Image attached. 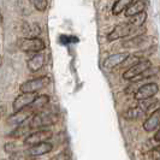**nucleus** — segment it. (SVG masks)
<instances>
[{
    "label": "nucleus",
    "instance_id": "obj_1",
    "mask_svg": "<svg viewBox=\"0 0 160 160\" xmlns=\"http://www.w3.org/2000/svg\"><path fill=\"white\" fill-rule=\"evenodd\" d=\"M58 120H59V117L56 113L40 112L32 117L30 122V128L40 129L45 127H51V125H54Z\"/></svg>",
    "mask_w": 160,
    "mask_h": 160
},
{
    "label": "nucleus",
    "instance_id": "obj_2",
    "mask_svg": "<svg viewBox=\"0 0 160 160\" xmlns=\"http://www.w3.org/2000/svg\"><path fill=\"white\" fill-rule=\"evenodd\" d=\"M49 83H51V80L48 76H41L38 78L24 82L19 87V89L22 93H36L42 88H46L47 86H49Z\"/></svg>",
    "mask_w": 160,
    "mask_h": 160
},
{
    "label": "nucleus",
    "instance_id": "obj_3",
    "mask_svg": "<svg viewBox=\"0 0 160 160\" xmlns=\"http://www.w3.org/2000/svg\"><path fill=\"white\" fill-rule=\"evenodd\" d=\"M137 28L135 25L130 23H120L118 25H116L113 28V30L108 35H107V40L108 41H116L118 39H124L130 36L132 32L136 30Z\"/></svg>",
    "mask_w": 160,
    "mask_h": 160
},
{
    "label": "nucleus",
    "instance_id": "obj_4",
    "mask_svg": "<svg viewBox=\"0 0 160 160\" xmlns=\"http://www.w3.org/2000/svg\"><path fill=\"white\" fill-rule=\"evenodd\" d=\"M18 47L24 52H35L39 53L45 49V42L40 38H24L18 41Z\"/></svg>",
    "mask_w": 160,
    "mask_h": 160
},
{
    "label": "nucleus",
    "instance_id": "obj_5",
    "mask_svg": "<svg viewBox=\"0 0 160 160\" xmlns=\"http://www.w3.org/2000/svg\"><path fill=\"white\" fill-rule=\"evenodd\" d=\"M159 92V86L154 82H149L147 84H143L142 87L136 90L135 93V99L138 101H142V100H147V99H151L158 94Z\"/></svg>",
    "mask_w": 160,
    "mask_h": 160
},
{
    "label": "nucleus",
    "instance_id": "obj_6",
    "mask_svg": "<svg viewBox=\"0 0 160 160\" xmlns=\"http://www.w3.org/2000/svg\"><path fill=\"white\" fill-rule=\"evenodd\" d=\"M151 66H152L151 60L144 59V60L140 62V63L136 64L135 66H132V68L128 69L127 71L123 73V78H124V80H128V81H134L136 77H138L141 73H143L147 69H149Z\"/></svg>",
    "mask_w": 160,
    "mask_h": 160
},
{
    "label": "nucleus",
    "instance_id": "obj_7",
    "mask_svg": "<svg viewBox=\"0 0 160 160\" xmlns=\"http://www.w3.org/2000/svg\"><path fill=\"white\" fill-rule=\"evenodd\" d=\"M52 131L49 130H39L29 134L24 140V144L27 146H35V144L42 143V142H47V140H49L52 137Z\"/></svg>",
    "mask_w": 160,
    "mask_h": 160
},
{
    "label": "nucleus",
    "instance_id": "obj_8",
    "mask_svg": "<svg viewBox=\"0 0 160 160\" xmlns=\"http://www.w3.org/2000/svg\"><path fill=\"white\" fill-rule=\"evenodd\" d=\"M152 40V36H144V35H136L134 38H130L128 40L122 42L123 48H144L149 47V41Z\"/></svg>",
    "mask_w": 160,
    "mask_h": 160
},
{
    "label": "nucleus",
    "instance_id": "obj_9",
    "mask_svg": "<svg viewBox=\"0 0 160 160\" xmlns=\"http://www.w3.org/2000/svg\"><path fill=\"white\" fill-rule=\"evenodd\" d=\"M36 96L38 95H35V93H22L21 95H18L16 99H15L13 104H12L15 112L21 111V110H23V108L30 107L32 104L34 102V100L36 99Z\"/></svg>",
    "mask_w": 160,
    "mask_h": 160
},
{
    "label": "nucleus",
    "instance_id": "obj_10",
    "mask_svg": "<svg viewBox=\"0 0 160 160\" xmlns=\"http://www.w3.org/2000/svg\"><path fill=\"white\" fill-rule=\"evenodd\" d=\"M34 113L32 108L28 107V108H23L21 111H17L13 114H11L8 118V125H21L23 124L25 120L28 119L29 117H32V114Z\"/></svg>",
    "mask_w": 160,
    "mask_h": 160
},
{
    "label": "nucleus",
    "instance_id": "obj_11",
    "mask_svg": "<svg viewBox=\"0 0 160 160\" xmlns=\"http://www.w3.org/2000/svg\"><path fill=\"white\" fill-rule=\"evenodd\" d=\"M130 56L128 52H120V53H114L108 56L104 62V68L105 69H113L118 65H122L124 63V60Z\"/></svg>",
    "mask_w": 160,
    "mask_h": 160
},
{
    "label": "nucleus",
    "instance_id": "obj_12",
    "mask_svg": "<svg viewBox=\"0 0 160 160\" xmlns=\"http://www.w3.org/2000/svg\"><path fill=\"white\" fill-rule=\"evenodd\" d=\"M160 128V107L157 108L154 112L149 114V117L144 120L143 129L147 132H152L155 131L157 129Z\"/></svg>",
    "mask_w": 160,
    "mask_h": 160
},
{
    "label": "nucleus",
    "instance_id": "obj_13",
    "mask_svg": "<svg viewBox=\"0 0 160 160\" xmlns=\"http://www.w3.org/2000/svg\"><path fill=\"white\" fill-rule=\"evenodd\" d=\"M53 149V144L49 142H42V143L30 146V148L27 151V154L30 157H40L43 154H47Z\"/></svg>",
    "mask_w": 160,
    "mask_h": 160
},
{
    "label": "nucleus",
    "instance_id": "obj_14",
    "mask_svg": "<svg viewBox=\"0 0 160 160\" xmlns=\"http://www.w3.org/2000/svg\"><path fill=\"white\" fill-rule=\"evenodd\" d=\"M43 64H45V56H43L42 53H40V52H39V53H35V54L28 60V63H27L28 69L32 72L39 71L41 68L43 66Z\"/></svg>",
    "mask_w": 160,
    "mask_h": 160
},
{
    "label": "nucleus",
    "instance_id": "obj_15",
    "mask_svg": "<svg viewBox=\"0 0 160 160\" xmlns=\"http://www.w3.org/2000/svg\"><path fill=\"white\" fill-rule=\"evenodd\" d=\"M144 8H146V5H144V2L141 0H138V1H135V2H132L128 8H127V11H125V17L127 18H130V17L132 16H136L138 13H141V12H143Z\"/></svg>",
    "mask_w": 160,
    "mask_h": 160
},
{
    "label": "nucleus",
    "instance_id": "obj_16",
    "mask_svg": "<svg viewBox=\"0 0 160 160\" xmlns=\"http://www.w3.org/2000/svg\"><path fill=\"white\" fill-rule=\"evenodd\" d=\"M132 2H134V0H117L112 8V13L117 16V15H120L123 11L125 12L127 8H128Z\"/></svg>",
    "mask_w": 160,
    "mask_h": 160
},
{
    "label": "nucleus",
    "instance_id": "obj_17",
    "mask_svg": "<svg viewBox=\"0 0 160 160\" xmlns=\"http://www.w3.org/2000/svg\"><path fill=\"white\" fill-rule=\"evenodd\" d=\"M23 32L25 35H29L32 38H38L41 34V28L38 23H32V24H24Z\"/></svg>",
    "mask_w": 160,
    "mask_h": 160
},
{
    "label": "nucleus",
    "instance_id": "obj_18",
    "mask_svg": "<svg viewBox=\"0 0 160 160\" xmlns=\"http://www.w3.org/2000/svg\"><path fill=\"white\" fill-rule=\"evenodd\" d=\"M142 114H144L143 110L140 107V106H137V107H131V108H129L127 112H124V118L125 119H129V120H134V119H137V118H140Z\"/></svg>",
    "mask_w": 160,
    "mask_h": 160
},
{
    "label": "nucleus",
    "instance_id": "obj_19",
    "mask_svg": "<svg viewBox=\"0 0 160 160\" xmlns=\"http://www.w3.org/2000/svg\"><path fill=\"white\" fill-rule=\"evenodd\" d=\"M159 72H160V68H158V66H151L149 69H147L143 73H141L138 77H136L135 80L131 81V82H138V81L147 80V78H149V77H154V76H157Z\"/></svg>",
    "mask_w": 160,
    "mask_h": 160
},
{
    "label": "nucleus",
    "instance_id": "obj_20",
    "mask_svg": "<svg viewBox=\"0 0 160 160\" xmlns=\"http://www.w3.org/2000/svg\"><path fill=\"white\" fill-rule=\"evenodd\" d=\"M48 102H49V96L48 95H38L36 99L34 100V102L32 104V106H30V108H32V111H35L38 108H42Z\"/></svg>",
    "mask_w": 160,
    "mask_h": 160
},
{
    "label": "nucleus",
    "instance_id": "obj_21",
    "mask_svg": "<svg viewBox=\"0 0 160 160\" xmlns=\"http://www.w3.org/2000/svg\"><path fill=\"white\" fill-rule=\"evenodd\" d=\"M142 60H144V59L141 56H137V54H134V56H129L128 58L124 60V63L122 64V66H124V68H128V69H130V68L135 66V65L138 64V63H140V62H142Z\"/></svg>",
    "mask_w": 160,
    "mask_h": 160
},
{
    "label": "nucleus",
    "instance_id": "obj_22",
    "mask_svg": "<svg viewBox=\"0 0 160 160\" xmlns=\"http://www.w3.org/2000/svg\"><path fill=\"white\" fill-rule=\"evenodd\" d=\"M146 18H147V13L143 11V12L138 13V15H136V16L130 17L129 19H130V23L132 24V25H135L136 28H140V27H142L143 23L146 22Z\"/></svg>",
    "mask_w": 160,
    "mask_h": 160
},
{
    "label": "nucleus",
    "instance_id": "obj_23",
    "mask_svg": "<svg viewBox=\"0 0 160 160\" xmlns=\"http://www.w3.org/2000/svg\"><path fill=\"white\" fill-rule=\"evenodd\" d=\"M157 100L155 99H153V98H151V99H147V100H142V101H140V104H138V106L143 110V112H148L151 108H153L155 105H157Z\"/></svg>",
    "mask_w": 160,
    "mask_h": 160
},
{
    "label": "nucleus",
    "instance_id": "obj_24",
    "mask_svg": "<svg viewBox=\"0 0 160 160\" xmlns=\"http://www.w3.org/2000/svg\"><path fill=\"white\" fill-rule=\"evenodd\" d=\"M59 42L63 45H70V43H77L78 39L72 35H60L59 36Z\"/></svg>",
    "mask_w": 160,
    "mask_h": 160
},
{
    "label": "nucleus",
    "instance_id": "obj_25",
    "mask_svg": "<svg viewBox=\"0 0 160 160\" xmlns=\"http://www.w3.org/2000/svg\"><path fill=\"white\" fill-rule=\"evenodd\" d=\"M38 11H45L47 8V0H29Z\"/></svg>",
    "mask_w": 160,
    "mask_h": 160
},
{
    "label": "nucleus",
    "instance_id": "obj_26",
    "mask_svg": "<svg viewBox=\"0 0 160 160\" xmlns=\"http://www.w3.org/2000/svg\"><path fill=\"white\" fill-rule=\"evenodd\" d=\"M29 128H30V125L29 127H19L18 129H16L13 132H11V136L13 137H22L24 135V134H27L28 132V130H29Z\"/></svg>",
    "mask_w": 160,
    "mask_h": 160
},
{
    "label": "nucleus",
    "instance_id": "obj_27",
    "mask_svg": "<svg viewBox=\"0 0 160 160\" xmlns=\"http://www.w3.org/2000/svg\"><path fill=\"white\" fill-rule=\"evenodd\" d=\"M4 149H5V152H8V153H17L18 146H17L16 143H13V142H8V143L5 144Z\"/></svg>",
    "mask_w": 160,
    "mask_h": 160
},
{
    "label": "nucleus",
    "instance_id": "obj_28",
    "mask_svg": "<svg viewBox=\"0 0 160 160\" xmlns=\"http://www.w3.org/2000/svg\"><path fill=\"white\" fill-rule=\"evenodd\" d=\"M151 153H152V157L154 158V159H160V144L159 146H157Z\"/></svg>",
    "mask_w": 160,
    "mask_h": 160
},
{
    "label": "nucleus",
    "instance_id": "obj_29",
    "mask_svg": "<svg viewBox=\"0 0 160 160\" xmlns=\"http://www.w3.org/2000/svg\"><path fill=\"white\" fill-rule=\"evenodd\" d=\"M6 112H8V107H6L5 105H1V106H0V118H1L2 116H5Z\"/></svg>",
    "mask_w": 160,
    "mask_h": 160
},
{
    "label": "nucleus",
    "instance_id": "obj_30",
    "mask_svg": "<svg viewBox=\"0 0 160 160\" xmlns=\"http://www.w3.org/2000/svg\"><path fill=\"white\" fill-rule=\"evenodd\" d=\"M69 158L65 155V153H62V154H59V155H57L56 158L53 160H68Z\"/></svg>",
    "mask_w": 160,
    "mask_h": 160
},
{
    "label": "nucleus",
    "instance_id": "obj_31",
    "mask_svg": "<svg viewBox=\"0 0 160 160\" xmlns=\"http://www.w3.org/2000/svg\"><path fill=\"white\" fill-rule=\"evenodd\" d=\"M154 140H155L157 142H159V143H160V128L158 129V131H157V134L154 135Z\"/></svg>",
    "mask_w": 160,
    "mask_h": 160
},
{
    "label": "nucleus",
    "instance_id": "obj_32",
    "mask_svg": "<svg viewBox=\"0 0 160 160\" xmlns=\"http://www.w3.org/2000/svg\"><path fill=\"white\" fill-rule=\"evenodd\" d=\"M2 22H4V19H2V15H1V12H0V27L2 25Z\"/></svg>",
    "mask_w": 160,
    "mask_h": 160
},
{
    "label": "nucleus",
    "instance_id": "obj_33",
    "mask_svg": "<svg viewBox=\"0 0 160 160\" xmlns=\"http://www.w3.org/2000/svg\"><path fill=\"white\" fill-rule=\"evenodd\" d=\"M1 62H2V58H1V57H0V64H1Z\"/></svg>",
    "mask_w": 160,
    "mask_h": 160
}]
</instances>
